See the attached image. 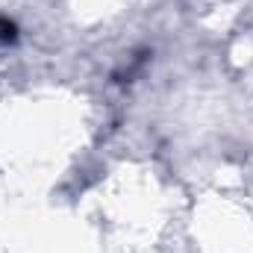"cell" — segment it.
I'll list each match as a JSON object with an SVG mask.
<instances>
[{
  "instance_id": "obj_1",
  "label": "cell",
  "mask_w": 253,
  "mask_h": 253,
  "mask_svg": "<svg viewBox=\"0 0 253 253\" xmlns=\"http://www.w3.org/2000/svg\"><path fill=\"white\" fill-rule=\"evenodd\" d=\"M12 39H15V24L0 21V42H12Z\"/></svg>"
}]
</instances>
